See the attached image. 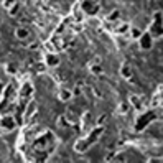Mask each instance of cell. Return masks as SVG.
Listing matches in <instances>:
<instances>
[{
	"mask_svg": "<svg viewBox=\"0 0 163 163\" xmlns=\"http://www.w3.org/2000/svg\"><path fill=\"white\" fill-rule=\"evenodd\" d=\"M148 33L152 35L155 40H158V38L163 36V33H161V10H156L153 13L152 23H150V27H148Z\"/></svg>",
	"mask_w": 163,
	"mask_h": 163,
	"instance_id": "cell-1",
	"label": "cell"
},
{
	"mask_svg": "<svg viewBox=\"0 0 163 163\" xmlns=\"http://www.w3.org/2000/svg\"><path fill=\"white\" fill-rule=\"evenodd\" d=\"M17 129V120L12 117L10 114H3L2 119H0V135L10 134Z\"/></svg>",
	"mask_w": 163,
	"mask_h": 163,
	"instance_id": "cell-2",
	"label": "cell"
},
{
	"mask_svg": "<svg viewBox=\"0 0 163 163\" xmlns=\"http://www.w3.org/2000/svg\"><path fill=\"white\" fill-rule=\"evenodd\" d=\"M79 8L84 12L86 17H94L97 12H99V5H97L96 0H81Z\"/></svg>",
	"mask_w": 163,
	"mask_h": 163,
	"instance_id": "cell-3",
	"label": "cell"
},
{
	"mask_svg": "<svg viewBox=\"0 0 163 163\" xmlns=\"http://www.w3.org/2000/svg\"><path fill=\"white\" fill-rule=\"evenodd\" d=\"M137 41H139V48H140L142 51H150V50L153 48V41H155V38H153L152 35H150L148 31H143V33L140 35V38H139Z\"/></svg>",
	"mask_w": 163,
	"mask_h": 163,
	"instance_id": "cell-4",
	"label": "cell"
},
{
	"mask_svg": "<svg viewBox=\"0 0 163 163\" xmlns=\"http://www.w3.org/2000/svg\"><path fill=\"white\" fill-rule=\"evenodd\" d=\"M43 63H45V66H46L48 69H55V68L60 66V63H61L60 55H58L56 51H50V53L45 55V61Z\"/></svg>",
	"mask_w": 163,
	"mask_h": 163,
	"instance_id": "cell-5",
	"label": "cell"
},
{
	"mask_svg": "<svg viewBox=\"0 0 163 163\" xmlns=\"http://www.w3.org/2000/svg\"><path fill=\"white\" fill-rule=\"evenodd\" d=\"M89 147H91V142L87 140V137H81V139H77L76 142H74V152H77V153H84V152H87L89 150Z\"/></svg>",
	"mask_w": 163,
	"mask_h": 163,
	"instance_id": "cell-6",
	"label": "cell"
},
{
	"mask_svg": "<svg viewBox=\"0 0 163 163\" xmlns=\"http://www.w3.org/2000/svg\"><path fill=\"white\" fill-rule=\"evenodd\" d=\"M30 36H31V28L27 27V25H22V27H18L15 30V38L20 41H27Z\"/></svg>",
	"mask_w": 163,
	"mask_h": 163,
	"instance_id": "cell-7",
	"label": "cell"
},
{
	"mask_svg": "<svg viewBox=\"0 0 163 163\" xmlns=\"http://www.w3.org/2000/svg\"><path fill=\"white\" fill-rule=\"evenodd\" d=\"M119 73H120V77H122V79L130 81V79H132V76H134V69H132V66H130V64H122Z\"/></svg>",
	"mask_w": 163,
	"mask_h": 163,
	"instance_id": "cell-8",
	"label": "cell"
},
{
	"mask_svg": "<svg viewBox=\"0 0 163 163\" xmlns=\"http://www.w3.org/2000/svg\"><path fill=\"white\" fill-rule=\"evenodd\" d=\"M73 89H68V87H63L60 92H58V99H60L61 102H69L71 99H73Z\"/></svg>",
	"mask_w": 163,
	"mask_h": 163,
	"instance_id": "cell-9",
	"label": "cell"
},
{
	"mask_svg": "<svg viewBox=\"0 0 163 163\" xmlns=\"http://www.w3.org/2000/svg\"><path fill=\"white\" fill-rule=\"evenodd\" d=\"M129 28H130V23L129 22H120L115 28H112V31H114L115 35H119V36H124V35H127Z\"/></svg>",
	"mask_w": 163,
	"mask_h": 163,
	"instance_id": "cell-10",
	"label": "cell"
},
{
	"mask_svg": "<svg viewBox=\"0 0 163 163\" xmlns=\"http://www.w3.org/2000/svg\"><path fill=\"white\" fill-rule=\"evenodd\" d=\"M87 68H89V71H91V74H94V76H102V74H104L102 63H89Z\"/></svg>",
	"mask_w": 163,
	"mask_h": 163,
	"instance_id": "cell-11",
	"label": "cell"
},
{
	"mask_svg": "<svg viewBox=\"0 0 163 163\" xmlns=\"http://www.w3.org/2000/svg\"><path fill=\"white\" fill-rule=\"evenodd\" d=\"M129 104H130V107L143 109V106H142V96H139V94H130L129 96Z\"/></svg>",
	"mask_w": 163,
	"mask_h": 163,
	"instance_id": "cell-12",
	"label": "cell"
},
{
	"mask_svg": "<svg viewBox=\"0 0 163 163\" xmlns=\"http://www.w3.org/2000/svg\"><path fill=\"white\" fill-rule=\"evenodd\" d=\"M56 125H58V129H69L73 124H71L69 120H68V117L64 115V114H61V115H58L56 117Z\"/></svg>",
	"mask_w": 163,
	"mask_h": 163,
	"instance_id": "cell-13",
	"label": "cell"
},
{
	"mask_svg": "<svg viewBox=\"0 0 163 163\" xmlns=\"http://www.w3.org/2000/svg\"><path fill=\"white\" fill-rule=\"evenodd\" d=\"M142 33H143V30H140L139 27H132V25H130V28H129V31H127L129 38H130V40H134V41L139 40Z\"/></svg>",
	"mask_w": 163,
	"mask_h": 163,
	"instance_id": "cell-14",
	"label": "cell"
},
{
	"mask_svg": "<svg viewBox=\"0 0 163 163\" xmlns=\"http://www.w3.org/2000/svg\"><path fill=\"white\" fill-rule=\"evenodd\" d=\"M84 18H86L84 12L79 8V5H76V7H74V12H73V20H74L76 23H81V22H84Z\"/></svg>",
	"mask_w": 163,
	"mask_h": 163,
	"instance_id": "cell-15",
	"label": "cell"
},
{
	"mask_svg": "<svg viewBox=\"0 0 163 163\" xmlns=\"http://www.w3.org/2000/svg\"><path fill=\"white\" fill-rule=\"evenodd\" d=\"M120 20V10L119 8H115V10H112L110 13L106 17V22L107 23H115V22H119Z\"/></svg>",
	"mask_w": 163,
	"mask_h": 163,
	"instance_id": "cell-16",
	"label": "cell"
},
{
	"mask_svg": "<svg viewBox=\"0 0 163 163\" xmlns=\"http://www.w3.org/2000/svg\"><path fill=\"white\" fill-rule=\"evenodd\" d=\"M12 109H13V106H10L7 99H5V101H0V115L12 112Z\"/></svg>",
	"mask_w": 163,
	"mask_h": 163,
	"instance_id": "cell-17",
	"label": "cell"
},
{
	"mask_svg": "<svg viewBox=\"0 0 163 163\" xmlns=\"http://www.w3.org/2000/svg\"><path fill=\"white\" fill-rule=\"evenodd\" d=\"M130 112V104L129 102H120L119 106H117V114H120V115H125Z\"/></svg>",
	"mask_w": 163,
	"mask_h": 163,
	"instance_id": "cell-18",
	"label": "cell"
},
{
	"mask_svg": "<svg viewBox=\"0 0 163 163\" xmlns=\"http://www.w3.org/2000/svg\"><path fill=\"white\" fill-rule=\"evenodd\" d=\"M160 106H161V97H160V94H155L153 99L150 101V107H152V109H158Z\"/></svg>",
	"mask_w": 163,
	"mask_h": 163,
	"instance_id": "cell-19",
	"label": "cell"
},
{
	"mask_svg": "<svg viewBox=\"0 0 163 163\" xmlns=\"http://www.w3.org/2000/svg\"><path fill=\"white\" fill-rule=\"evenodd\" d=\"M5 71H7L8 74H12V76H15L18 71H17V64H13V63H7L5 64Z\"/></svg>",
	"mask_w": 163,
	"mask_h": 163,
	"instance_id": "cell-20",
	"label": "cell"
},
{
	"mask_svg": "<svg viewBox=\"0 0 163 163\" xmlns=\"http://www.w3.org/2000/svg\"><path fill=\"white\" fill-rule=\"evenodd\" d=\"M91 117H92L91 112H86L82 115V130H87V125L91 124Z\"/></svg>",
	"mask_w": 163,
	"mask_h": 163,
	"instance_id": "cell-21",
	"label": "cell"
},
{
	"mask_svg": "<svg viewBox=\"0 0 163 163\" xmlns=\"http://www.w3.org/2000/svg\"><path fill=\"white\" fill-rule=\"evenodd\" d=\"M17 2H18V0H2V7H3L5 10H10Z\"/></svg>",
	"mask_w": 163,
	"mask_h": 163,
	"instance_id": "cell-22",
	"label": "cell"
},
{
	"mask_svg": "<svg viewBox=\"0 0 163 163\" xmlns=\"http://www.w3.org/2000/svg\"><path fill=\"white\" fill-rule=\"evenodd\" d=\"M35 110H36V104L35 102H31V104H28V109H27V112H25V117H28L31 115V114H35Z\"/></svg>",
	"mask_w": 163,
	"mask_h": 163,
	"instance_id": "cell-23",
	"label": "cell"
},
{
	"mask_svg": "<svg viewBox=\"0 0 163 163\" xmlns=\"http://www.w3.org/2000/svg\"><path fill=\"white\" fill-rule=\"evenodd\" d=\"M33 94V87H31V84H25L23 86V92H22V96H31Z\"/></svg>",
	"mask_w": 163,
	"mask_h": 163,
	"instance_id": "cell-24",
	"label": "cell"
},
{
	"mask_svg": "<svg viewBox=\"0 0 163 163\" xmlns=\"http://www.w3.org/2000/svg\"><path fill=\"white\" fill-rule=\"evenodd\" d=\"M7 12H8V13H10V17H15V15L18 13V12H20V3L17 2V3L13 5V7H12L10 10H7Z\"/></svg>",
	"mask_w": 163,
	"mask_h": 163,
	"instance_id": "cell-25",
	"label": "cell"
},
{
	"mask_svg": "<svg viewBox=\"0 0 163 163\" xmlns=\"http://www.w3.org/2000/svg\"><path fill=\"white\" fill-rule=\"evenodd\" d=\"M27 46L31 50V51H36V50H40L41 48V41H38V40H35L33 43H30V45H27Z\"/></svg>",
	"mask_w": 163,
	"mask_h": 163,
	"instance_id": "cell-26",
	"label": "cell"
},
{
	"mask_svg": "<svg viewBox=\"0 0 163 163\" xmlns=\"http://www.w3.org/2000/svg\"><path fill=\"white\" fill-rule=\"evenodd\" d=\"M106 119H107V115L102 114V115H99V117L96 119V124H97V125H104V124H106Z\"/></svg>",
	"mask_w": 163,
	"mask_h": 163,
	"instance_id": "cell-27",
	"label": "cell"
},
{
	"mask_svg": "<svg viewBox=\"0 0 163 163\" xmlns=\"http://www.w3.org/2000/svg\"><path fill=\"white\" fill-rule=\"evenodd\" d=\"M45 48H46L48 51H56V48H55L53 41H46V43H45Z\"/></svg>",
	"mask_w": 163,
	"mask_h": 163,
	"instance_id": "cell-28",
	"label": "cell"
},
{
	"mask_svg": "<svg viewBox=\"0 0 163 163\" xmlns=\"http://www.w3.org/2000/svg\"><path fill=\"white\" fill-rule=\"evenodd\" d=\"M114 156H115V152H109L106 156H104V160H106V161H112Z\"/></svg>",
	"mask_w": 163,
	"mask_h": 163,
	"instance_id": "cell-29",
	"label": "cell"
},
{
	"mask_svg": "<svg viewBox=\"0 0 163 163\" xmlns=\"http://www.w3.org/2000/svg\"><path fill=\"white\" fill-rule=\"evenodd\" d=\"M92 92H94V96L96 97H99V99H102V92H101V89H97V87H92Z\"/></svg>",
	"mask_w": 163,
	"mask_h": 163,
	"instance_id": "cell-30",
	"label": "cell"
},
{
	"mask_svg": "<svg viewBox=\"0 0 163 163\" xmlns=\"http://www.w3.org/2000/svg\"><path fill=\"white\" fill-rule=\"evenodd\" d=\"M5 87H7V84H5V82H0V97L5 94Z\"/></svg>",
	"mask_w": 163,
	"mask_h": 163,
	"instance_id": "cell-31",
	"label": "cell"
},
{
	"mask_svg": "<svg viewBox=\"0 0 163 163\" xmlns=\"http://www.w3.org/2000/svg\"><path fill=\"white\" fill-rule=\"evenodd\" d=\"M89 63H102V58H101V56H96V58H92Z\"/></svg>",
	"mask_w": 163,
	"mask_h": 163,
	"instance_id": "cell-32",
	"label": "cell"
},
{
	"mask_svg": "<svg viewBox=\"0 0 163 163\" xmlns=\"http://www.w3.org/2000/svg\"><path fill=\"white\" fill-rule=\"evenodd\" d=\"M0 25H2V20H0Z\"/></svg>",
	"mask_w": 163,
	"mask_h": 163,
	"instance_id": "cell-33",
	"label": "cell"
}]
</instances>
